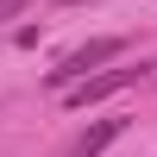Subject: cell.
<instances>
[{"label": "cell", "mask_w": 157, "mask_h": 157, "mask_svg": "<svg viewBox=\"0 0 157 157\" xmlns=\"http://www.w3.org/2000/svg\"><path fill=\"white\" fill-rule=\"evenodd\" d=\"M151 69H157V63H132V69H88L82 82H69V88H63V107H69V113H82V107H94V101H113L120 88H138Z\"/></svg>", "instance_id": "1"}, {"label": "cell", "mask_w": 157, "mask_h": 157, "mask_svg": "<svg viewBox=\"0 0 157 157\" xmlns=\"http://www.w3.org/2000/svg\"><path fill=\"white\" fill-rule=\"evenodd\" d=\"M120 50H126V38H88V44H82V50H69V57H63L57 69H44V88H50V94H63V88H69V82H82L88 69L113 63Z\"/></svg>", "instance_id": "2"}, {"label": "cell", "mask_w": 157, "mask_h": 157, "mask_svg": "<svg viewBox=\"0 0 157 157\" xmlns=\"http://www.w3.org/2000/svg\"><path fill=\"white\" fill-rule=\"evenodd\" d=\"M120 132H126V120H94V126H88V132L69 145V157H101V151H107Z\"/></svg>", "instance_id": "3"}, {"label": "cell", "mask_w": 157, "mask_h": 157, "mask_svg": "<svg viewBox=\"0 0 157 157\" xmlns=\"http://www.w3.org/2000/svg\"><path fill=\"white\" fill-rule=\"evenodd\" d=\"M25 13V0H0V19H19Z\"/></svg>", "instance_id": "4"}, {"label": "cell", "mask_w": 157, "mask_h": 157, "mask_svg": "<svg viewBox=\"0 0 157 157\" xmlns=\"http://www.w3.org/2000/svg\"><path fill=\"white\" fill-rule=\"evenodd\" d=\"M63 6H88V0H63Z\"/></svg>", "instance_id": "5"}]
</instances>
